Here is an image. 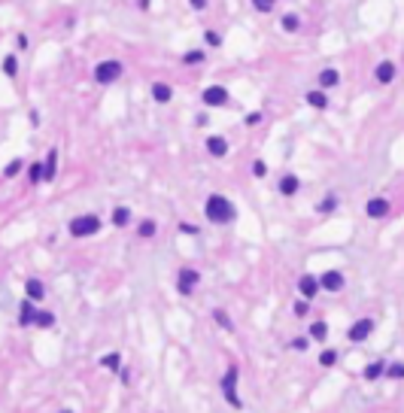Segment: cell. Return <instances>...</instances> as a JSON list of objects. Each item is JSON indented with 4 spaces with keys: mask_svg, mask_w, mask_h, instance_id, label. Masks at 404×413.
I'll return each mask as SVG.
<instances>
[{
    "mask_svg": "<svg viewBox=\"0 0 404 413\" xmlns=\"http://www.w3.org/2000/svg\"><path fill=\"white\" fill-rule=\"evenodd\" d=\"M204 213H207V219L216 222V225H228V222L237 219L234 204H231L228 198H222V195H210L207 204H204Z\"/></svg>",
    "mask_w": 404,
    "mask_h": 413,
    "instance_id": "6da1fadb",
    "label": "cell"
},
{
    "mask_svg": "<svg viewBox=\"0 0 404 413\" xmlns=\"http://www.w3.org/2000/svg\"><path fill=\"white\" fill-rule=\"evenodd\" d=\"M98 231H101V219H98L95 213H85V216L70 219V234H73V237H91V234H98Z\"/></svg>",
    "mask_w": 404,
    "mask_h": 413,
    "instance_id": "7a4b0ae2",
    "label": "cell"
},
{
    "mask_svg": "<svg viewBox=\"0 0 404 413\" xmlns=\"http://www.w3.org/2000/svg\"><path fill=\"white\" fill-rule=\"evenodd\" d=\"M222 395H225V401L231 404V407H243V401H240V395H237V368L231 365L228 371H225V377H222Z\"/></svg>",
    "mask_w": 404,
    "mask_h": 413,
    "instance_id": "3957f363",
    "label": "cell"
},
{
    "mask_svg": "<svg viewBox=\"0 0 404 413\" xmlns=\"http://www.w3.org/2000/svg\"><path fill=\"white\" fill-rule=\"evenodd\" d=\"M119 76H122V64H119V61H101V64L95 67V79H98L101 85L116 82Z\"/></svg>",
    "mask_w": 404,
    "mask_h": 413,
    "instance_id": "277c9868",
    "label": "cell"
},
{
    "mask_svg": "<svg viewBox=\"0 0 404 413\" xmlns=\"http://www.w3.org/2000/svg\"><path fill=\"white\" fill-rule=\"evenodd\" d=\"M198 283H201V274H198L195 268H179V276H176V289H179V295H192Z\"/></svg>",
    "mask_w": 404,
    "mask_h": 413,
    "instance_id": "5b68a950",
    "label": "cell"
},
{
    "mask_svg": "<svg viewBox=\"0 0 404 413\" xmlns=\"http://www.w3.org/2000/svg\"><path fill=\"white\" fill-rule=\"evenodd\" d=\"M374 331V319L365 316V319H359L356 325H350V331H346V337L353 341V344H362V341H368V334Z\"/></svg>",
    "mask_w": 404,
    "mask_h": 413,
    "instance_id": "8992f818",
    "label": "cell"
},
{
    "mask_svg": "<svg viewBox=\"0 0 404 413\" xmlns=\"http://www.w3.org/2000/svg\"><path fill=\"white\" fill-rule=\"evenodd\" d=\"M204 103L207 106H225L228 103V88H222V85H210V88H204Z\"/></svg>",
    "mask_w": 404,
    "mask_h": 413,
    "instance_id": "52a82bcc",
    "label": "cell"
},
{
    "mask_svg": "<svg viewBox=\"0 0 404 413\" xmlns=\"http://www.w3.org/2000/svg\"><path fill=\"white\" fill-rule=\"evenodd\" d=\"M319 289H325V292H340V289H343V274H340V271H325V274L319 276Z\"/></svg>",
    "mask_w": 404,
    "mask_h": 413,
    "instance_id": "ba28073f",
    "label": "cell"
},
{
    "mask_svg": "<svg viewBox=\"0 0 404 413\" xmlns=\"http://www.w3.org/2000/svg\"><path fill=\"white\" fill-rule=\"evenodd\" d=\"M298 289H301L304 298H316V295H319V276L301 274V279H298Z\"/></svg>",
    "mask_w": 404,
    "mask_h": 413,
    "instance_id": "9c48e42d",
    "label": "cell"
},
{
    "mask_svg": "<svg viewBox=\"0 0 404 413\" xmlns=\"http://www.w3.org/2000/svg\"><path fill=\"white\" fill-rule=\"evenodd\" d=\"M365 213H368L371 219H383L389 213V201L386 198H371L368 204H365Z\"/></svg>",
    "mask_w": 404,
    "mask_h": 413,
    "instance_id": "30bf717a",
    "label": "cell"
},
{
    "mask_svg": "<svg viewBox=\"0 0 404 413\" xmlns=\"http://www.w3.org/2000/svg\"><path fill=\"white\" fill-rule=\"evenodd\" d=\"M207 152H210L213 158H225V155H228V140L225 137H210L207 140Z\"/></svg>",
    "mask_w": 404,
    "mask_h": 413,
    "instance_id": "8fae6325",
    "label": "cell"
},
{
    "mask_svg": "<svg viewBox=\"0 0 404 413\" xmlns=\"http://www.w3.org/2000/svg\"><path fill=\"white\" fill-rule=\"evenodd\" d=\"M301 189V179L295 176V173H286L283 179H280V195H286V198H292L295 192Z\"/></svg>",
    "mask_w": 404,
    "mask_h": 413,
    "instance_id": "7c38bea8",
    "label": "cell"
},
{
    "mask_svg": "<svg viewBox=\"0 0 404 413\" xmlns=\"http://www.w3.org/2000/svg\"><path fill=\"white\" fill-rule=\"evenodd\" d=\"M19 313H22L19 322H22L25 328H28V325H36V313H40V310L34 307V301H22V310H19Z\"/></svg>",
    "mask_w": 404,
    "mask_h": 413,
    "instance_id": "4fadbf2b",
    "label": "cell"
},
{
    "mask_svg": "<svg viewBox=\"0 0 404 413\" xmlns=\"http://www.w3.org/2000/svg\"><path fill=\"white\" fill-rule=\"evenodd\" d=\"M25 292H28V301H34V304L46 298V286H43L40 279H28V283H25Z\"/></svg>",
    "mask_w": 404,
    "mask_h": 413,
    "instance_id": "5bb4252c",
    "label": "cell"
},
{
    "mask_svg": "<svg viewBox=\"0 0 404 413\" xmlns=\"http://www.w3.org/2000/svg\"><path fill=\"white\" fill-rule=\"evenodd\" d=\"M55 173H58V149H49V155L43 161V176L46 179H55Z\"/></svg>",
    "mask_w": 404,
    "mask_h": 413,
    "instance_id": "9a60e30c",
    "label": "cell"
},
{
    "mask_svg": "<svg viewBox=\"0 0 404 413\" xmlns=\"http://www.w3.org/2000/svg\"><path fill=\"white\" fill-rule=\"evenodd\" d=\"M374 76H377V82H392L395 79V64L392 61H383V64H377V70H374Z\"/></svg>",
    "mask_w": 404,
    "mask_h": 413,
    "instance_id": "2e32d148",
    "label": "cell"
},
{
    "mask_svg": "<svg viewBox=\"0 0 404 413\" xmlns=\"http://www.w3.org/2000/svg\"><path fill=\"white\" fill-rule=\"evenodd\" d=\"M307 103H310V106H316V109H325V106H328V95H325L322 88L307 91Z\"/></svg>",
    "mask_w": 404,
    "mask_h": 413,
    "instance_id": "e0dca14e",
    "label": "cell"
},
{
    "mask_svg": "<svg viewBox=\"0 0 404 413\" xmlns=\"http://www.w3.org/2000/svg\"><path fill=\"white\" fill-rule=\"evenodd\" d=\"M152 98H155L158 103H168L170 98H173V88L164 85V82H155V85H152Z\"/></svg>",
    "mask_w": 404,
    "mask_h": 413,
    "instance_id": "ac0fdd59",
    "label": "cell"
},
{
    "mask_svg": "<svg viewBox=\"0 0 404 413\" xmlns=\"http://www.w3.org/2000/svg\"><path fill=\"white\" fill-rule=\"evenodd\" d=\"M155 231H158V222L155 219H143L140 225H137V234L146 240V237H155Z\"/></svg>",
    "mask_w": 404,
    "mask_h": 413,
    "instance_id": "d6986e66",
    "label": "cell"
},
{
    "mask_svg": "<svg viewBox=\"0 0 404 413\" xmlns=\"http://www.w3.org/2000/svg\"><path fill=\"white\" fill-rule=\"evenodd\" d=\"M128 222H131V210H128V206H116V210H113V225L125 228Z\"/></svg>",
    "mask_w": 404,
    "mask_h": 413,
    "instance_id": "ffe728a7",
    "label": "cell"
},
{
    "mask_svg": "<svg viewBox=\"0 0 404 413\" xmlns=\"http://www.w3.org/2000/svg\"><path fill=\"white\" fill-rule=\"evenodd\" d=\"M383 374H386V362H380V359L371 362L368 368H365V380H377V377H383Z\"/></svg>",
    "mask_w": 404,
    "mask_h": 413,
    "instance_id": "44dd1931",
    "label": "cell"
},
{
    "mask_svg": "<svg viewBox=\"0 0 404 413\" xmlns=\"http://www.w3.org/2000/svg\"><path fill=\"white\" fill-rule=\"evenodd\" d=\"M337 79H340L337 70H322V73H319V85H322V91H325V88H335Z\"/></svg>",
    "mask_w": 404,
    "mask_h": 413,
    "instance_id": "7402d4cb",
    "label": "cell"
},
{
    "mask_svg": "<svg viewBox=\"0 0 404 413\" xmlns=\"http://www.w3.org/2000/svg\"><path fill=\"white\" fill-rule=\"evenodd\" d=\"M101 365L106 368V371H119V368H122V355H119V352H109V355H103L101 359Z\"/></svg>",
    "mask_w": 404,
    "mask_h": 413,
    "instance_id": "603a6c76",
    "label": "cell"
},
{
    "mask_svg": "<svg viewBox=\"0 0 404 413\" xmlns=\"http://www.w3.org/2000/svg\"><path fill=\"white\" fill-rule=\"evenodd\" d=\"M310 337H313V341H325V337H328V325H325V322H313V325H310Z\"/></svg>",
    "mask_w": 404,
    "mask_h": 413,
    "instance_id": "cb8c5ba5",
    "label": "cell"
},
{
    "mask_svg": "<svg viewBox=\"0 0 404 413\" xmlns=\"http://www.w3.org/2000/svg\"><path fill=\"white\" fill-rule=\"evenodd\" d=\"M36 325H40V328H52V325H55V313L40 310V313H36Z\"/></svg>",
    "mask_w": 404,
    "mask_h": 413,
    "instance_id": "d4e9b609",
    "label": "cell"
},
{
    "mask_svg": "<svg viewBox=\"0 0 404 413\" xmlns=\"http://www.w3.org/2000/svg\"><path fill=\"white\" fill-rule=\"evenodd\" d=\"M213 319H216V322H219L222 328H228V331H234V322L228 319V313H225V310H213Z\"/></svg>",
    "mask_w": 404,
    "mask_h": 413,
    "instance_id": "484cf974",
    "label": "cell"
},
{
    "mask_svg": "<svg viewBox=\"0 0 404 413\" xmlns=\"http://www.w3.org/2000/svg\"><path fill=\"white\" fill-rule=\"evenodd\" d=\"M3 73H6V76H15V73H19V61H15V55H6V58H3Z\"/></svg>",
    "mask_w": 404,
    "mask_h": 413,
    "instance_id": "4316f807",
    "label": "cell"
},
{
    "mask_svg": "<svg viewBox=\"0 0 404 413\" xmlns=\"http://www.w3.org/2000/svg\"><path fill=\"white\" fill-rule=\"evenodd\" d=\"M28 179H31L34 185H36V182H43V179H46V176H43V164H36V161H34V164L28 167Z\"/></svg>",
    "mask_w": 404,
    "mask_h": 413,
    "instance_id": "83f0119b",
    "label": "cell"
},
{
    "mask_svg": "<svg viewBox=\"0 0 404 413\" xmlns=\"http://www.w3.org/2000/svg\"><path fill=\"white\" fill-rule=\"evenodd\" d=\"M335 362H337V352H335V349H322V355H319V365H322V368H332Z\"/></svg>",
    "mask_w": 404,
    "mask_h": 413,
    "instance_id": "f1b7e54d",
    "label": "cell"
},
{
    "mask_svg": "<svg viewBox=\"0 0 404 413\" xmlns=\"http://www.w3.org/2000/svg\"><path fill=\"white\" fill-rule=\"evenodd\" d=\"M182 61H186V64H201V61H204V49H192V52H186V55H182Z\"/></svg>",
    "mask_w": 404,
    "mask_h": 413,
    "instance_id": "f546056e",
    "label": "cell"
},
{
    "mask_svg": "<svg viewBox=\"0 0 404 413\" xmlns=\"http://www.w3.org/2000/svg\"><path fill=\"white\" fill-rule=\"evenodd\" d=\"M283 31H298V15L295 12H289V15H283Z\"/></svg>",
    "mask_w": 404,
    "mask_h": 413,
    "instance_id": "4dcf8cb0",
    "label": "cell"
},
{
    "mask_svg": "<svg viewBox=\"0 0 404 413\" xmlns=\"http://www.w3.org/2000/svg\"><path fill=\"white\" fill-rule=\"evenodd\" d=\"M386 374L392 380H404V365L401 362H395V365H386Z\"/></svg>",
    "mask_w": 404,
    "mask_h": 413,
    "instance_id": "1f68e13d",
    "label": "cell"
},
{
    "mask_svg": "<svg viewBox=\"0 0 404 413\" xmlns=\"http://www.w3.org/2000/svg\"><path fill=\"white\" fill-rule=\"evenodd\" d=\"M19 171H22V161L15 158V161H9V164L3 167V176H6V179H12V176H15V173H19Z\"/></svg>",
    "mask_w": 404,
    "mask_h": 413,
    "instance_id": "d6a6232c",
    "label": "cell"
},
{
    "mask_svg": "<svg viewBox=\"0 0 404 413\" xmlns=\"http://www.w3.org/2000/svg\"><path fill=\"white\" fill-rule=\"evenodd\" d=\"M252 173H255L259 179H262V176H268V164H265V161H255V164H252Z\"/></svg>",
    "mask_w": 404,
    "mask_h": 413,
    "instance_id": "836d02e7",
    "label": "cell"
},
{
    "mask_svg": "<svg viewBox=\"0 0 404 413\" xmlns=\"http://www.w3.org/2000/svg\"><path fill=\"white\" fill-rule=\"evenodd\" d=\"M335 206H337V201H335V198H328V201H322V204L316 206V210H319V213H332Z\"/></svg>",
    "mask_w": 404,
    "mask_h": 413,
    "instance_id": "e575fe53",
    "label": "cell"
},
{
    "mask_svg": "<svg viewBox=\"0 0 404 413\" xmlns=\"http://www.w3.org/2000/svg\"><path fill=\"white\" fill-rule=\"evenodd\" d=\"M307 310H310L307 301H295V316H307Z\"/></svg>",
    "mask_w": 404,
    "mask_h": 413,
    "instance_id": "d590c367",
    "label": "cell"
},
{
    "mask_svg": "<svg viewBox=\"0 0 404 413\" xmlns=\"http://www.w3.org/2000/svg\"><path fill=\"white\" fill-rule=\"evenodd\" d=\"M307 346H310V341H307V337H295V341H292V349H307Z\"/></svg>",
    "mask_w": 404,
    "mask_h": 413,
    "instance_id": "8d00e7d4",
    "label": "cell"
},
{
    "mask_svg": "<svg viewBox=\"0 0 404 413\" xmlns=\"http://www.w3.org/2000/svg\"><path fill=\"white\" fill-rule=\"evenodd\" d=\"M243 122H246V125L252 128V125H259V122H262V112H249V116H246Z\"/></svg>",
    "mask_w": 404,
    "mask_h": 413,
    "instance_id": "74e56055",
    "label": "cell"
},
{
    "mask_svg": "<svg viewBox=\"0 0 404 413\" xmlns=\"http://www.w3.org/2000/svg\"><path fill=\"white\" fill-rule=\"evenodd\" d=\"M255 9H262V12H268V9H270V3H268V0H255Z\"/></svg>",
    "mask_w": 404,
    "mask_h": 413,
    "instance_id": "f35d334b",
    "label": "cell"
},
{
    "mask_svg": "<svg viewBox=\"0 0 404 413\" xmlns=\"http://www.w3.org/2000/svg\"><path fill=\"white\" fill-rule=\"evenodd\" d=\"M207 43H210V46H219V34H213V31H210V34H207Z\"/></svg>",
    "mask_w": 404,
    "mask_h": 413,
    "instance_id": "ab89813d",
    "label": "cell"
},
{
    "mask_svg": "<svg viewBox=\"0 0 404 413\" xmlns=\"http://www.w3.org/2000/svg\"><path fill=\"white\" fill-rule=\"evenodd\" d=\"M192 9H207V0H192Z\"/></svg>",
    "mask_w": 404,
    "mask_h": 413,
    "instance_id": "60d3db41",
    "label": "cell"
},
{
    "mask_svg": "<svg viewBox=\"0 0 404 413\" xmlns=\"http://www.w3.org/2000/svg\"><path fill=\"white\" fill-rule=\"evenodd\" d=\"M61 413H73V410H61Z\"/></svg>",
    "mask_w": 404,
    "mask_h": 413,
    "instance_id": "b9f144b4",
    "label": "cell"
}]
</instances>
